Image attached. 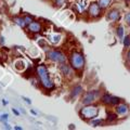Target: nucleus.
I'll list each match as a JSON object with an SVG mask.
<instances>
[{
    "label": "nucleus",
    "instance_id": "1",
    "mask_svg": "<svg viewBox=\"0 0 130 130\" xmlns=\"http://www.w3.org/2000/svg\"><path fill=\"white\" fill-rule=\"evenodd\" d=\"M37 75H38V78L40 80V84L41 86L47 89V90H52L54 89V85L52 83V80L50 79L49 77V73H48V70L44 65H38L37 67Z\"/></svg>",
    "mask_w": 130,
    "mask_h": 130
},
{
    "label": "nucleus",
    "instance_id": "2",
    "mask_svg": "<svg viewBox=\"0 0 130 130\" xmlns=\"http://www.w3.org/2000/svg\"><path fill=\"white\" fill-rule=\"evenodd\" d=\"M70 62L72 67L74 68L75 71H80L83 70L85 66V58L84 54L79 51H74L72 52V54L70 56Z\"/></svg>",
    "mask_w": 130,
    "mask_h": 130
},
{
    "label": "nucleus",
    "instance_id": "3",
    "mask_svg": "<svg viewBox=\"0 0 130 130\" xmlns=\"http://www.w3.org/2000/svg\"><path fill=\"white\" fill-rule=\"evenodd\" d=\"M81 118L84 119H94L95 117L99 115V108L94 105H91V104H88L87 106H85L81 108V111L79 112Z\"/></svg>",
    "mask_w": 130,
    "mask_h": 130
},
{
    "label": "nucleus",
    "instance_id": "4",
    "mask_svg": "<svg viewBox=\"0 0 130 130\" xmlns=\"http://www.w3.org/2000/svg\"><path fill=\"white\" fill-rule=\"evenodd\" d=\"M48 58L50 59L51 61H53V62H56V63H65V61H66V58H65V55L62 53L61 51H58V50H51V51H48Z\"/></svg>",
    "mask_w": 130,
    "mask_h": 130
},
{
    "label": "nucleus",
    "instance_id": "5",
    "mask_svg": "<svg viewBox=\"0 0 130 130\" xmlns=\"http://www.w3.org/2000/svg\"><path fill=\"white\" fill-rule=\"evenodd\" d=\"M98 96H99V91H98V90L88 91V92L85 93V95L83 96L81 102H83V104H85V105L91 104V103H93L98 99Z\"/></svg>",
    "mask_w": 130,
    "mask_h": 130
},
{
    "label": "nucleus",
    "instance_id": "6",
    "mask_svg": "<svg viewBox=\"0 0 130 130\" xmlns=\"http://www.w3.org/2000/svg\"><path fill=\"white\" fill-rule=\"evenodd\" d=\"M101 102L105 105H116L120 103V99L117 96H113L111 94H108V93H105L104 95H102L101 98Z\"/></svg>",
    "mask_w": 130,
    "mask_h": 130
},
{
    "label": "nucleus",
    "instance_id": "7",
    "mask_svg": "<svg viewBox=\"0 0 130 130\" xmlns=\"http://www.w3.org/2000/svg\"><path fill=\"white\" fill-rule=\"evenodd\" d=\"M101 8L99 5H98V2L95 3H91L90 6H89V9H88V12H89V15L91 16V18H99V16L101 15Z\"/></svg>",
    "mask_w": 130,
    "mask_h": 130
},
{
    "label": "nucleus",
    "instance_id": "8",
    "mask_svg": "<svg viewBox=\"0 0 130 130\" xmlns=\"http://www.w3.org/2000/svg\"><path fill=\"white\" fill-rule=\"evenodd\" d=\"M115 112H116L117 115L125 116V115H127V114L129 113V107H128L127 104H125V103H119V104L116 105Z\"/></svg>",
    "mask_w": 130,
    "mask_h": 130
},
{
    "label": "nucleus",
    "instance_id": "9",
    "mask_svg": "<svg viewBox=\"0 0 130 130\" xmlns=\"http://www.w3.org/2000/svg\"><path fill=\"white\" fill-rule=\"evenodd\" d=\"M119 18H120V13H119V11L116 10V9H113L111 11H108L107 14H106V19L109 20V21H112V22L118 21Z\"/></svg>",
    "mask_w": 130,
    "mask_h": 130
},
{
    "label": "nucleus",
    "instance_id": "10",
    "mask_svg": "<svg viewBox=\"0 0 130 130\" xmlns=\"http://www.w3.org/2000/svg\"><path fill=\"white\" fill-rule=\"evenodd\" d=\"M28 30H29L30 32H39L40 30H41V25H40V23L38 22H34L32 21L29 25H28Z\"/></svg>",
    "mask_w": 130,
    "mask_h": 130
},
{
    "label": "nucleus",
    "instance_id": "11",
    "mask_svg": "<svg viewBox=\"0 0 130 130\" xmlns=\"http://www.w3.org/2000/svg\"><path fill=\"white\" fill-rule=\"evenodd\" d=\"M61 72H62V74H64L65 76H72V68L65 63L61 64Z\"/></svg>",
    "mask_w": 130,
    "mask_h": 130
},
{
    "label": "nucleus",
    "instance_id": "12",
    "mask_svg": "<svg viewBox=\"0 0 130 130\" xmlns=\"http://www.w3.org/2000/svg\"><path fill=\"white\" fill-rule=\"evenodd\" d=\"M81 92H83V87H81V86H76V87L72 90L71 99H73V98H76L77 95H79Z\"/></svg>",
    "mask_w": 130,
    "mask_h": 130
},
{
    "label": "nucleus",
    "instance_id": "13",
    "mask_svg": "<svg viewBox=\"0 0 130 130\" xmlns=\"http://www.w3.org/2000/svg\"><path fill=\"white\" fill-rule=\"evenodd\" d=\"M113 3V0H98V5H99L102 9L108 8Z\"/></svg>",
    "mask_w": 130,
    "mask_h": 130
},
{
    "label": "nucleus",
    "instance_id": "14",
    "mask_svg": "<svg viewBox=\"0 0 130 130\" xmlns=\"http://www.w3.org/2000/svg\"><path fill=\"white\" fill-rule=\"evenodd\" d=\"M117 119H118V117H117V114H116V113H108V114H107L106 121H107L108 124L115 123V121H117Z\"/></svg>",
    "mask_w": 130,
    "mask_h": 130
},
{
    "label": "nucleus",
    "instance_id": "15",
    "mask_svg": "<svg viewBox=\"0 0 130 130\" xmlns=\"http://www.w3.org/2000/svg\"><path fill=\"white\" fill-rule=\"evenodd\" d=\"M124 27L119 25L118 27L116 28V35H117V37H118L119 39H124Z\"/></svg>",
    "mask_w": 130,
    "mask_h": 130
},
{
    "label": "nucleus",
    "instance_id": "16",
    "mask_svg": "<svg viewBox=\"0 0 130 130\" xmlns=\"http://www.w3.org/2000/svg\"><path fill=\"white\" fill-rule=\"evenodd\" d=\"M14 21H15V23L18 24V25L20 26V27H25V25H26V22H25V19H21V18H16V19H14Z\"/></svg>",
    "mask_w": 130,
    "mask_h": 130
},
{
    "label": "nucleus",
    "instance_id": "17",
    "mask_svg": "<svg viewBox=\"0 0 130 130\" xmlns=\"http://www.w3.org/2000/svg\"><path fill=\"white\" fill-rule=\"evenodd\" d=\"M90 124L91 126H93V127H99V126H102L103 124V120L102 119H91L90 120Z\"/></svg>",
    "mask_w": 130,
    "mask_h": 130
},
{
    "label": "nucleus",
    "instance_id": "18",
    "mask_svg": "<svg viewBox=\"0 0 130 130\" xmlns=\"http://www.w3.org/2000/svg\"><path fill=\"white\" fill-rule=\"evenodd\" d=\"M124 46L125 48L129 49L130 48V36H126V37H124Z\"/></svg>",
    "mask_w": 130,
    "mask_h": 130
},
{
    "label": "nucleus",
    "instance_id": "19",
    "mask_svg": "<svg viewBox=\"0 0 130 130\" xmlns=\"http://www.w3.org/2000/svg\"><path fill=\"white\" fill-rule=\"evenodd\" d=\"M125 22L127 23L128 25H130V12L126 13V15H125Z\"/></svg>",
    "mask_w": 130,
    "mask_h": 130
},
{
    "label": "nucleus",
    "instance_id": "20",
    "mask_svg": "<svg viewBox=\"0 0 130 130\" xmlns=\"http://www.w3.org/2000/svg\"><path fill=\"white\" fill-rule=\"evenodd\" d=\"M126 61H127L128 64H130V48L128 49L127 53H126Z\"/></svg>",
    "mask_w": 130,
    "mask_h": 130
},
{
    "label": "nucleus",
    "instance_id": "21",
    "mask_svg": "<svg viewBox=\"0 0 130 130\" xmlns=\"http://www.w3.org/2000/svg\"><path fill=\"white\" fill-rule=\"evenodd\" d=\"M24 19H25V22L28 23V24H30V23L32 22V19L29 18V16H26V18H24Z\"/></svg>",
    "mask_w": 130,
    "mask_h": 130
},
{
    "label": "nucleus",
    "instance_id": "22",
    "mask_svg": "<svg viewBox=\"0 0 130 130\" xmlns=\"http://www.w3.org/2000/svg\"><path fill=\"white\" fill-rule=\"evenodd\" d=\"M64 1H65V0H55V5L61 6V5H63V3H64Z\"/></svg>",
    "mask_w": 130,
    "mask_h": 130
},
{
    "label": "nucleus",
    "instance_id": "23",
    "mask_svg": "<svg viewBox=\"0 0 130 130\" xmlns=\"http://www.w3.org/2000/svg\"><path fill=\"white\" fill-rule=\"evenodd\" d=\"M2 121H7L8 120V114H5V115H2Z\"/></svg>",
    "mask_w": 130,
    "mask_h": 130
},
{
    "label": "nucleus",
    "instance_id": "24",
    "mask_svg": "<svg viewBox=\"0 0 130 130\" xmlns=\"http://www.w3.org/2000/svg\"><path fill=\"white\" fill-rule=\"evenodd\" d=\"M12 112H13V113L15 114V115H16V116H19V115H20V113H19L18 111H16V109H15V108H12Z\"/></svg>",
    "mask_w": 130,
    "mask_h": 130
},
{
    "label": "nucleus",
    "instance_id": "25",
    "mask_svg": "<svg viewBox=\"0 0 130 130\" xmlns=\"http://www.w3.org/2000/svg\"><path fill=\"white\" fill-rule=\"evenodd\" d=\"M23 99H24V100H25V102H27L28 104H30V103H31V101H30L29 99H27V98H23Z\"/></svg>",
    "mask_w": 130,
    "mask_h": 130
},
{
    "label": "nucleus",
    "instance_id": "26",
    "mask_svg": "<svg viewBox=\"0 0 130 130\" xmlns=\"http://www.w3.org/2000/svg\"><path fill=\"white\" fill-rule=\"evenodd\" d=\"M2 104H3V105H7V104H8V101H7L6 99H3V100H2Z\"/></svg>",
    "mask_w": 130,
    "mask_h": 130
},
{
    "label": "nucleus",
    "instance_id": "27",
    "mask_svg": "<svg viewBox=\"0 0 130 130\" xmlns=\"http://www.w3.org/2000/svg\"><path fill=\"white\" fill-rule=\"evenodd\" d=\"M16 130H22V127H19V126H16V127H14Z\"/></svg>",
    "mask_w": 130,
    "mask_h": 130
},
{
    "label": "nucleus",
    "instance_id": "28",
    "mask_svg": "<svg viewBox=\"0 0 130 130\" xmlns=\"http://www.w3.org/2000/svg\"><path fill=\"white\" fill-rule=\"evenodd\" d=\"M129 26H130V25H129Z\"/></svg>",
    "mask_w": 130,
    "mask_h": 130
}]
</instances>
